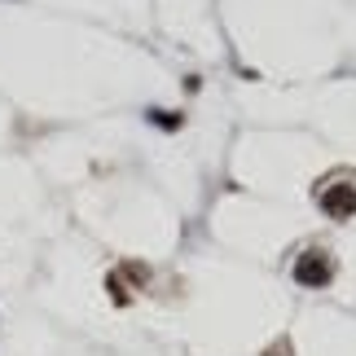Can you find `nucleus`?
Here are the masks:
<instances>
[{
  "mask_svg": "<svg viewBox=\"0 0 356 356\" xmlns=\"http://www.w3.org/2000/svg\"><path fill=\"white\" fill-rule=\"evenodd\" d=\"M317 207L325 220H352L356 216V176H330L317 185Z\"/></svg>",
  "mask_w": 356,
  "mask_h": 356,
  "instance_id": "nucleus-1",
  "label": "nucleus"
},
{
  "mask_svg": "<svg viewBox=\"0 0 356 356\" xmlns=\"http://www.w3.org/2000/svg\"><path fill=\"white\" fill-rule=\"evenodd\" d=\"M106 291H111L115 308H128V304H132V291L123 286V277H119V273H111V277H106Z\"/></svg>",
  "mask_w": 356,
  "mask_h": 356,
  "instance_id": "nucleus-3",
  "label": "nucleus"
},
{
  "mask_svg": "<svg viewBox=\"0 0 356 356\" xmlns=\"http://www.w3.org/2000/svg\"><path fill=\"white\" fill-rule=\"evenodd\" d=\"M334 273H339L334 255L325 251V246H308V251L295 259L291 277H295L299 286H308V291H325V286H334Z\"/></svg>",
  "mask_w": 356,
  "mask_h": 356,
  "instance_id": "nucleus-2",
  "label": "nucleus"
},
{
  "mask_svg": "<svg viewBox=\"0 0 356 356\" xmlns=\"http://www.w3.org/2000/svg\"><path fill=\"white\" fill-rule=\"evenodd\" d=\"M119 277H132L136 286H145V282H149V268H145V264H123Z\"/></svg>",
  "mask_w": 356,
  "mask_h": 356,
  "instance_id": "nucleus-6",
  "label": "nucleus"
},
{
  "mask_svg": "<svg viewBox=\"0 0 356 356\" xmlns=\"http://www.w3.org/2000/svg\"><path fill=\"white\" fill-rule=\"evenodd\" d=\"M145 119L154 123V128H168V132H176V128L185 123V115H181V111H149Z\"/></svg>",
  "mask_w": 356,
  "mask_h": 356,
  "instance_id": "nucleus-4",
  "label": "nucleus"
},
{
  "mask_svg": "<svg viewBox=\"0 0 356 356\" xmlns=\"http://www.w3.org/2000/svg\"><path fill=\"white\" fill-rule=\"evenodd\" d=\"M259 356H295V343L282 334V339H273V343H268L264 352H259Z\"/></svg>",
  "mask_w": 356,
  "mask_h": 356,
  "instance_id": "nucleus-5",
  "label": "nucleus"
}]
</instances>
